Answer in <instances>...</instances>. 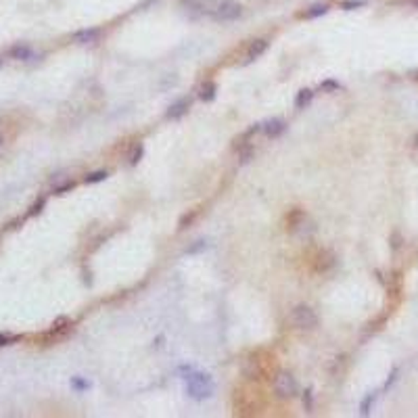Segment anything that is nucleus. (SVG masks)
Wrapping results in <instances>:
<instances>
[{"mask_svg":"<svg viewBox=\"0 0 418 418\" xmlns=\"http://www.w3.org/2000/svg\"><path fill=\"white\" fill-rule=\"evenodd\" d=\"M186 393L192 397V399H197V401H203L207 397H212L214 391H216V385L212 381V376L205 374V372H194L190 370L186 376Z\"/></svg>","mask_w":418,"mask_h":418,"instance_id":"obj_1","label":"nucleus"},{"mask_svg":"<svg viewBox=\"0 0 418 418\" xmlns=\"http://www.w3.org/2000/svg\"><path fill=\"white\" fill-rule=\"evenodd\" d=\"M291 324L295 328H301V330H310L318 324V316L316 312L310 308V305H295V308L291 310Z\"/></svg>","mask_w":418,"mask_h":418,"instance_id":"obj_2","label":"nucleus"},{"mask_svg":"<svg viewBox=\"0 0 418 418\" xmlns=\"http://www.w3.org/2000/svg\"><path fill=\"white\" fill-rule=\"evenodd\" d=\"M274 391L278 397H295L297 395V381L295 376L289 374V372H278L276 379H274Z\"/></svg>","mask_w":418,"mask_h":418,"instance_id":"obj_3","label":"nucleus"},{"mask_svg":"<svg viewBox=\"0 0 418 418\" xmlns=\"http://www.w3.org/2000/svg\"><path fill=\"white\" fill-rule=\"evenodd\" d=\"M241 15H243V7L239 3H234V0H222V5L216 9V13L212 15V19L226 23V21L239 19Z\"/></svg>","mask_w":418,"mask_h":418,"instance_id":"obj_4","label":"nucleus"},{"mask_svg":"<svg viewBox=\"0 0 418 418\" xmlns=\"http://www.w3.org/2000/svg\"><path fill=\"white\" fill-rule=\"evenodd\" d=\"M9 57L15 59V61H32L36 57V52L30 44H23V42H17L9 48Z\"/></svg>","mask_w":418,"mask_h":418,"instance_id":"obj_5","label":"nucleus"},{"mask_svg":"<svg viewBox=\"0 0 418 418\" xmlns=\"http://www.w3.org/2000/svg\"><path fill=\"white\" fill-rule=\"evenodd\" d=\"M188 107H190V99H188V96H182V99H178L174 105H170L165 117L167 119H180L188 111Z\"/></svg>","mask_w":418,"mask_h":418,"instance_id":"obj_6","label":"nucleus"},{"mask_svg":"<svg viewBox=\"0 0 418 418\" xmlns=\"http://www.w3.org/2000/svg\"><path fill=\"white\" fill-rule=\"evenodd\" d=\"M285 130H287L285 121H283V119H278V117H274V119H268L266 123H261V132L266 134L268 138H276V136H281Z\"/></svg>","mask_w":418,"mask_h":418,"instance_id":"obj_7","label":"nucleus"},{"mask_svg":"<svg viewBox=\"0 0 418 418\" xmlns=\"http://www.w3.org/2000/svg\"><path fill=\"white\" fill-rule=\"evenodd\" d=\"M266 50H268V40H253V42L249 44L247 54H245V63H251V61L259 59Z\"/></svg>","mask_w":418,"mask_h":418,"instance_id":"obj_8","label":"nucleus"},{"mask_svg":"<svg viewBox=\"0 0 418 418\" xmlns=\"http://www.w3.org/2000/svg\"><path fill=\"white\" fill-rule=\"evenodd\" d=\"M101 36V30H96V27H88V30H78L72 38L74 42H78V44H92V42H96Z\"/></svg>","mask_w":418,"mask_h":418,"instance_id":"obj_9","label":"nucleus"},{"mask_svg":"<svg viewBox=\"0 0 418 418\" xmlns=\"http://www.w3.org/2000/svg\"><path fill=\"white\" fill-rule=\"evenodd\" d=\"M326 11H328L326 5H314V7H310V9H305L299 17H303V19H316V17L326 15Z\"/></svg>","mask_w":418,"mask_h":418,"instance_id":"obj_10","label":"nucleus"},{"mask_svg":"<svg viewBox=\"0 0 418 418\" xmlns=\"http://www.w3.org/2000/svg\"><path fill=\"white\" fill-rule=\"evenodd\" d=\"M216 90H218V86H216L214 82H205L203 86L199 88V99L201 101H207V103L214 101L216 99Z\"/></svg>","mask_w":418,"mask_h":418,"instance_id":"obj_11","label":"nucleus"},{"mask_svg":"<svg viewBox=\"0 0 418 418\" xmlns=\"http://www.w3.org/2000/svg\"><path fill=\"white\" fill-rule=\"evenodd\" d=\"M312 99H314V92H312L310 88H303V90H299L297 96H295V107H297V109H305V107L312 103Z\"/></svg>","mask_w":418,"mask_h":418,"instance_id":"obj_12","label":"nucleus"},{"mask_svg":"<svg viewBox=\"0 0 418 418\" xmlns=\"http://www.w3.org/2000/svg\"><path fill=\"white\" fill-rule=\"evenodd\" d=\"M107 178H109V174L105 170H99V172L88 174L84 180H86V184H96V182H103V180H107Z\"/></svg>","mask_w":418,"mask_h":418,"instance_id":"obj_13","label":"nucleus"},{"mask_svg":"<svg viewBox=\"0 0 418 418\" xmlns=\"http://www.w3.org/2000/svg\"><path fill=\"white\" fill-rule=\"evenodd\" d=\"M143 153H145L143 145H134L132 153H130V155H128V161H130V165H136L138 161H141V157H143Z\"/></svg>","mask_w":418,"mask_h":418,"instance_id":"obj_14","label":"nucleus"},{"mask_svg":"<svg viewBox=\"0 0 418 418\" xmlns=\"http://www.w3.org/2000/svg\"><path fill=\"white\" fill-rule=\"evenodd\" d=\"M374 393H370V395H366L364 397V401L360 403V412H362V416H368L370 414V408H372V403H374Z\"/></svg>","mask_w":418,"mask_h":418,"instance_id":"obj_15","label":"nucleus"},{"mask_svg":"<svg viewBox=\"0 0 418 418\" xmlns=\"http://www.w3.org/2000/svg\"><path fill=\"white\" fill-rule=\"evenodd\" d=\"M21 339V334H11V332H0V347H5V345H11V343H15Z\"/></svg>","mask_w":418,"mask_h":418,"instance_id":"obj_16","label":"nucleus"},{"mask_svg":"<svg viewBox=\"0 0 418 418\" xmlns=\"http://www.w3.org/2000/svg\"><path fill=\"white\" fill-rule=\"evenodd\" d=\"M44 205H46V199L44 197H40L32 207H30V212H27V218H32V216H38L42 209H44Z\"/></svg>","mask_w":418,"mask_h":418,"instance_id":"obj_17","label":"nucleus"},{"mask_svg":"<svg viewBox=\"0 0 418 418\" xmlns=\"http://www.w3.org/2000/svg\"><path fill=\"white\" fill-rule=\"evenodd\" d=\"M88 387H90V383L84 381L82 376H74V379H72V389H76V391H86Z\"/></svg>","mask_w":418,"mask_h":418,"instance_id":"obj_18","label":"nucleus"},{"mask_svg":"<svg viewBox=\"0 0 418 418\" xmlns=\"http://www.w3.org/2000/svg\"><path fill=\"white\" fill-rule=\"evenodd\" d=\"M74 186H76L74 180H65L63 184H57V186H54V194H65L67 190H72Z\"/></svg>","mask_w":418,"mask_h":418,"instance_id":"obj_19","label":"nucleus"},{"mask_svg":"<svg viewBox=\"0 0 418 418\" xmlns=\"http://www.w3.org/2000/svg\"><path fill=\"white\" fill-rule=\"evenodd\" d=\"M320 88H322V90H328V92H334V90H341V84H339V82H334V80H324L322 84H320Z\"/></svg>","mask_w":418,"mask_h":418,"instance_id":"obj_20","label":"nucleus"},{"mask_svg":"<svg viewBox=\"0 0 418 418\" xmlns=\"http://www.w3.org/2000/svg\"><path fill=\"white\" fill-rule=\"evenodd\" d=\"M364 5H366L364 0H345V3H343V9H345V11H352V9L364 7Z\"/></svg>","mask_w":418,"mask_h":418,"instance_id":"obj_21","label":"nucleus"},{"mask_svg":"<svg viewBox=\"0 0 418 418\" xmlns=\"http://www.w3.org/2000/svg\"><path fill=\"white\" fill-rule=\"evenodd\" d=\"M303 406L305 410H312L314 408V397H312V389H308V391L303 393Z\"/></svg>","mask_w":418,"mask_h":418,"instance_id":"obj_22","label":"nucleus"},{"mask_svg":"<svg viewBox=\"0 0 418 418\" xmlns=\"http://www.w3.org/2000/svg\"><path fill=\"white\" fill-rule=\"evenodd\" d=\"M205 247H207V243H205V241H197V245H192V247H188V249H186V253H190V255H192V253H199V251H203Z\"/></svg>","mask_w":418,"mask_h":418,"instance_id":"obj_23","label":"nucleus"},{"mask_svg":"<svg viewBox=\"0 0 418 418\" xmlns=\"http://www.w3.org/2000/svg\"><path fill=\"white\" fill-rule=\"evenodd\" d=\"M194 216H197V212H192V214H190V216H188V214H186V216H184V218H182V220H180V230H182V228H186V224H190V222H192V220H194Z\"/></svg>","mask_w":418,"mask_h":418,"instance_id":"obj_24","label":"nucleus"},{"mask_svg":"<svg viewBox=\"0 0 418 418\" xmlns=\"http://www.w3.org/2000/svg\"><path fill=\"white\" fill-rule=\"evenodd\" d=\"M0 147H3V134H0Z\"/></svg>","mask_w":418,"mask_h":418,"instance_id":"obj_25","label":"nucleus"},{"mask_svg":"<svg viewBox=\"0 0 418 418\" xmlns=\"http://www.w3.org/2000/svg\"><path fill=\"white\" fill-rule=\"evenodd\" d=\"M414 7H416V9H418V0H414Z\"/></svg>","mask_w":418,"mask_h":418,"instance_id":"obj_26","label":"nucleus"},{"mask_svg":"<svg viewBox=\"0 0 418 418\" xmlns=\"http://www.w3.org/2000/svg\"><path fill=\"white\" fill-rule=\"evenodd\" d=\"M3 63H5V61H3V57H0V67H3Z\"/></svg>","mask_w":418,"mask_h":418,"instance_id":"obj_27","label":"nucleus"},{"mask_svg":"<svg viewBox=\"0 0 418 418\" xmlns=\"http://www.w3.org/2000/svg\"><path fill=\"white\" fill-rule=\"evenodd\" d=\"M416 149H418V136H416Z\"/></svg>","mask_w":418,"mask_h":418,"instance_id":"obj_28","label":"nucleus"}]
</instances>
